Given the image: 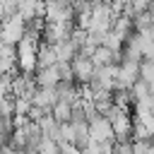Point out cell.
Listing matches in <instances>:
<instances>
[{
    "mask_svg": "<svg viewBox=\"0 0 154 154\" xmlns=\"http://www.w3.org/2000/svg\"><path fill=\"white\" fill-rule=\"evenodd\" d=\"M24 34H26V22L22 19V14H14V17L5 19V24L0 26V38L10 46H19Z\"/></svg>",
    "mask_w": 154,
    "mask_h": 154,
    "instance_id": "1",
    "label": "cell"
},
{
    "mask_svg": "<svg viewBox=\"0 0 154 154\" xmlns=\"http://www.w3.org/2000/svg\"><path fill=\"white\" fill-rule=\"evenodd\" d=\"M89 137H91V142H96V144H103V142H116V137H113V128H111V123H108V118H103V116H91L89 118Z\"/></svg>",
    "mask_w": 154,
    "mask_h": 154,
    "instance_id": "2",
    "label": "cell"
},
{
    "mask_svg": "<svg viewBox=\"0 0 154 154\" xmlns=\"http://www.w3.org/2000/svg\"><path fill=\"white\" fill-rule=\"evenodd\" d=\"M72 75H75V82L77 84H89L91 79H94V72H96V65H94V60L91 58H87V55H75L72 58Z\"/></svg>",
    "mask_w": 154,
    "mask_h": 154,
    "instance_id": "3",
    "label": "cell"
},
{
    "mask_svg": "<svg viewBox=\"0 0 154 154\" xmlns=\"http://www.w3.org/2000/svg\"><path fill=\"white\" fill-rule=\"evenodd\" d=\"M140 79V63H130V60H120L118 65V87L116 89H125L130 91L132 84Z\"/></svg>",
    "mask_w": 154,
    "mask_h": 154,
    "instance_id": "4",
    "label": "cell"
},
{
    "mask_svg": "<svg viewBox=\"0 0 154 154\" xmlns=\"http://www.w3.org/2000/svg\"><path fill=\"white\" fill-rule=\"evenodd\" d=\"M60 101V96H58V89H43V87H38L36 91H34V99H31V106H36V108H43V111H53V106Z\"/></svg>",
    "mask_w": 154,
    "mask_h": 154,
    "instance_id": "5",
    "label": "cell"
},
{
    "mask_svg": "<svg viewBox=\"0 0 154 154\" xmlns=\"http://www.w3.org/2000/svg\"><path fill=\"white\" fill-rule=\"evenodd\" d=\"M34 79H36V87H43V89H55V87L60 84V72H58V65H55V67H46V70H36Z\"/></svg>",
    "mask_w": 154,
    "mask_h": 154,
    "instance_id": "6",
    "label": "cell"
},
{
    "mask_svg": "<svg viewBox=\"0 0 154 154\" xmlns=\"http://www.w3.org/2000/svg\"><path fill=\"white\" fill-rule=\"evenodd\" d=\"M58 65V53L53 46H48L46 41L38 46V58H36V67L38 70H46V67H55Z\"/></svg>",
    "mask_w": 154,
    "mask_h": 154,
    "instance_id": "7",
    "label": "cell"
},
{
    "mask_svg": "<svg viewBox=\"0 0 154 154\" xmlns=\"http://www.w3.org/2000/svg\"><path fill=\"white\" fill-rule=\"evenodd\" d=\"M72 108H75V106H70L67 101H58V103L53 106L51 116H53V118L63 125V123H70V120H72Z\"/></svg>",
    "mask_w": 154,
    "mask_h": 154,
    "instance_id": "8",
    "label": "cell"
},
{
    "mask_svg": "<svg viewBox=\"0 0 154 154\" xmlns=\"http://www.w3.org/2000/svg\"><path fill=\"white\" fill-rule=\"evenodd\" d=\"M130 94H132V101H135V103H137V101H147V99H149V84L142 82V79H137V82L132 84Z\"/></svg>",
    "mask_w": 154,
    "mask_h": 154,
    "instance_id": "9",
    "label": "cell"
},
{
    "mask_svg": "<svg viewBox=\"0 0 154 154\" xmlns=\"http://www.w3.org/2000/svg\"><path fill=\"white\" fill-rule=\"evenodd\" d=\"M140 79L147 82L149 87L154 84V60H147V58H144V60L140 63Z\"/></svg>",
    "mask_w": 154,
    "mask_h": 154,
    "instance_id": "10",
    "label": "cell"
},
{
    "mask_svg": "<svg viewBox=\"0 0 154 154\" xmlns=\"http://www.w3.org/2000/svg\"><path fill=\"white\" fill-rule=\"evenodd\" d=\"M29 111H31V99H24V96L14 99V116H24V118H29Z\"/></svg>",
    "mask_w": 154,
    "mask_h": 154,
    "instance_id": "11",
    "label": "cell"
},
{
    "mask_svg": "<svg viewBox=\"0 0 154 154\" xmlns=\"http://www.w3.org/2000/svg\"><path fill=\"white\" fill-rule=\"evenodd\" d=\"M60 154H82V149L79 147H75V144H60Z\"/></svg>",
    "mask_w": 154,
    "mask_h": 154,
    "instance_id": "12",
    "label": "cell"
},
{
    "mask_svg": "<svg viewBox=\"0 0 154 154\" xmlns=\"http://www.w3.org/2000/svg\"><path fill=\"white\" fill-rule=\"evenodd\" d=\"M82 154H101V152H99V144H96V142H91V144H89Z\"/></svg>",
    "mask_w": 154,
    "mask_h": 154,
    "instance_id": "13",
    "label": "cell"
}]
</instances>
